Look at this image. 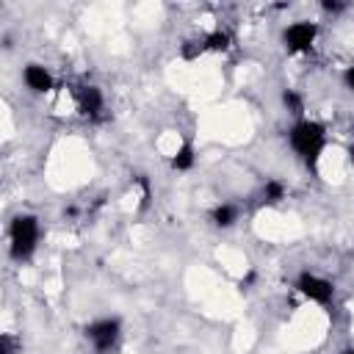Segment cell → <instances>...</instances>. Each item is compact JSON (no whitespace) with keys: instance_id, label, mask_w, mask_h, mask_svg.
Segmentation results:
<instances>
[{"instance_id":"1","label":"cell","mask_w":354,"mask_h":354,"mask_svg":"<svg viewBox=\"0 0 354 354\" xmlns=\"http://www.w3.org/2000/svg\"><path fill=\"white\" fill-rule=\"evenodd\" d=\"M291 144L299 155L307 158L310 166H315L318 160V152L324 147V127L315 125V122H299L293 130H291Z\"/></svg>"},{"instance_id":"2","label":"cell","mask_w":354,"mask_h":354,"mask_svg":"<svg viewBox=\"0 0 354 354\" xmlns=\"http://www.w3.org/2000/svg\"><path fill=\"white\" fill-rule=\"evenodd\" d=\"M37 241H39V225L34 216H17L14 225H12V255L17 260L28 258L34 249H37Z\"/></svg>"},{"instance_id":"3","label":"cell","mask_w":354,"mask_h":354,"mask_svg":"<svg viewBox=\"0 0 354 354\" xmlns=\"http://www.w3.org/2000/svg\"><path fill=\"white\" fill-rule=\"evenodd\" d=\"M315 34H318V31H315L313 23H293V25L285 31V45H288L291 53H304V50L313 48Z\"/></svg>"},{"instance_id":"4","label":"cell","mask_w":354,"mask_h":354,"mask_svg":"<svg viewBox=\"0 0 354 354\" xmlns=\"http://www.w3.org/2000/svg\"><path fill=\"white\" fill-rule=\"evenodd\" d=\"M299 291H302L304 296H310L313 302H321V304H326V302L332 299V293H335V288H332L329 280H321V277L307 274V271L299 277Z\"/></svg>"},{"instance_id":"5","label":"cell","mask_w":354,"mask_h":354,"mask_svg":"<svg viewBox=\"0 0 354 354\" xmlns=\"http://www.w3.org/2000/svg\"><path fill=\"white\" fill-rule=\"evenodd\" d=\"M86 335L92 337V343H94L100 351H105V348L114 346V340H116V335H119V324H116V321H97V324H92V326L86 329Z\"/></svg>"},{"instance_id":"6","label":"cell","mask_w":354,"mask_h":354,"mask_svg":"<svg viewBox=\"0 0 354 354\" xmlns=\"http://www.w3.org/2000/svg\"><path fill=\"white\" fill-rule=\"evenodd\" d=\"M25 83H28V89H34V92H39V94H45V92H50V89H53V78H50V72H48L45 67H39V64L25 67Z\"/></svg>"},{"instance_id":"7","label":"cell","mask_w":354,"mask_h":354,"mask_svg":"<svg viewBox=\"0 0 354 354\" xmlns=\"http://www.w3.org/2000/svg\"><path fill=\"white\" fill-rule=\"evenodd\" d=\"M78 103H81V111L83 114H97L103 108V94L94 86H83L81 94H78Z\"/></svg>"},{"instance_id":"8","label":"cell","mask_w":354,"mask_h":354,"mask_svg":"<svg viewBox=\"0 0 354 354\" xmlns=\"http://www.w3.org/2000/svg\"><path fill=\"white\" fill-rule=\"evenodd\" d=\"M236 219H238V211L233 205H219L214 211V225H219V227H230Z\"/></svg>"},{"instance_id":"9","label":"cell","mask_w":354,"mask_h":354,"mask_svg":"<svg viewBox=\"0 0 354 354\" xmlns=\"http://www.w3.org/2000/svg\"><path fill=\"white\" fill-rule=\"evenodd\" d=\"M171 166L177 169V171H186V169H191L194 166V149L186 144V147H180V152H177L174 158H171Z\"/></svg>"},{"instance_id":"10","label":"cell","mask_w":354,"mask_h":354,"mask_svg":"<svg viewBox=\"0 0 354 354\" xmlns=\"http://www.w3.org/2000/svg\"><path fill=\"white\" fill-rule=\"evenodd\" d=\"M263 197H266V202H280V200L285 197V189H282V183H277V180H269V183H266V191H263Z\"/></svg>"},{"instance_id":"11","label":"cell","mask_w":354,"mask_h":354,"mask_svg":"<svg viewBox=\"0 0 354 354\" xmlns=\"http://www.w3.org/2000/svg\"><path fill=\"white\" fill-rule=\"evenodd\" d=\"M205 48H208V50H227V48H230V37H227V34H211V37L205 39Z\"/></svg>"},{"instance_id":"12","label":"cell","mask_w":354,"mask_h":354,"mask_svg":"<svg viewBox=\"0 0 354 354\" xmlns=\"http://www.w3.org/2000/svg\"><path fill=\"white\" fill-rule=\"evenodd\" d=\"M282 103H285V105H288L293 114H302V97H299V94L285 92V94H282Z\"/></svg>"},{"instance_id":"13","label":"cell","mask_w":354,"mask_h":354,"mask_svg":"<svg viewBox=\"0 0 354 354\" xmlns=\"http://www.w3.org/2000/svg\"><path fill=\"white\" fill-rule=\"evenodd\" d=\"M0 354H17V340L12 335L0 337Z\"/></svg>"},{"instance_id":"14","label":"cell","mask_w":354,"mask_h":354,"mask_svg":"<svg viewBox=\"0 0 354 354\" xmlns=\"http://www.w3.org/2000/svg\"><path fill=\"white\" fill-rule=\"evenodd\" d=\"M343 78H346V83H348V89H354V67H348Z\"/></svg>"},{"instance_id":"15","label":"cell","mask_w":354,"mask_h":354,"mask_svg":"<svg viewBox=\"0 0 354 354\" xmlns=\"http://www.w3.org/2000/svg\"><path fill=\"white\" fill-rule=\"evenodd\" d=\"M324 9H326V12H340V9H343V3H329V0H326Z\"/></svg>"},{"instance_id":"16","label":"cell","mask_w":354,"mask_h":354,"mask_svg":"<svg viewBox=\"0 0 354 354\" xmlns=\"http://www.w3.org/2000/svg\"><path fill=\"white\" fill-rule=\"evenodd\" d=\"M348 158H351V163H354V144L348 147Z\"/></svg>"},{"instance_id":"17","label":"cell","mask_w":354,"mask_h":354,"mask_svg":"<svg viewBox=\"0 0 354 354\" xmlns=\"http://www.w3.org/2000/svg\"><path fill=\"white\" fill-rule=\"evenodd\" d=\"M343 354H354V348H346V351H343Z\"/></svg>"}]
</instances>
